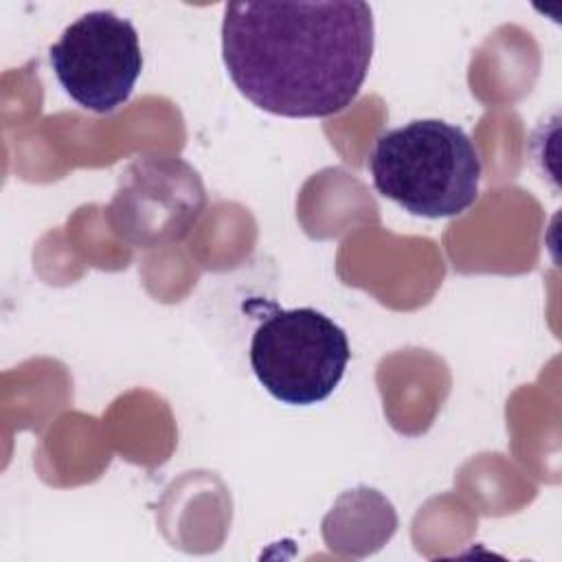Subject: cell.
<instances>
[{"label":"cell","instance_id":"1","mask_svg":"<svg viewBox=\"0 0 562 562\" xmlns=\"http://www.w3.org/2000/svg\"><path fill=\"white\" fill-rule=\"evenodd\" d=\"M373 13L360 0L231 2L222 57L235 88L259 110L325 119L349 108L369 72Z\"/></svg>","mask_w":562,"mask_h":562},{"label":"cell","instance_id":"2","mask_svg":"<svg viewBox=\"0 0 562 562\" xmlns=\"http://www.w3.org/2000/svg\"><path fill=\"white\" fill-rule=\"evenodd\" d=\"M369 171L382 198L411 215L439 220L476 202L483 162L463 127L415 119L378 134Z\"/></svg>","mask_w":562,"mask_h":562},{"label":"cell","instance_id":"5","mask_svg":"<svg viewBox=\"0 0 562 562\" xmlns=\"http://www.w3.org/2000/svg\"><path fill=\"white\" fill-rule=\"evenodd\" d=\"M204 206L202 178L189 162L173 156H138L119 173L108 222L123 241L160 248L180 241Z\"/></svg>","mask_w":562,"mask_h":562},{"label":"cell","instance_id":"4","mask_svg":"<svg viewBox=\"0 0 562 562\" xmlns=\"http://www.w3.org/2000/svg\"><path fill=\"white\" fill-rule=\"evenodd\" d=\"M48 57L66 94L97 114L123 105L143 70L134 24L105 9L88 11L68 24Z\"/></svg>","mask_w":562,"mask_h":562},{"label":"cell","instance_id":"3","mask_svg":"<svg viewBox=\"0 0 562 562\" xmlns=\"http://www.w3.org/2000/svg\"><path fill=\"white\" fill-rule=\"evenodd\" d=\"M351 358L345 329L316 307L270 305L250 338V367L279 402L312 406L340 384Z\"/></svg>","mask_w":562,"mask_h":562}]
</instances>
